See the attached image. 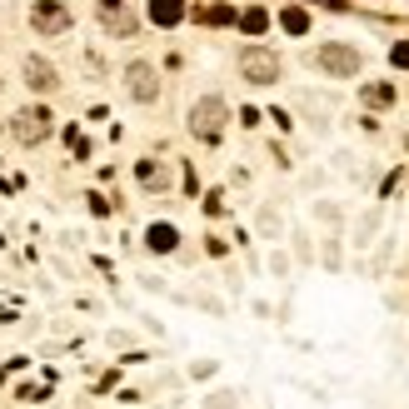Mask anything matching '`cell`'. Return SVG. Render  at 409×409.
<instances>
[{
    "instance_id": "1",
    "label": "cell",
    "mask_w": 409,
    "mask_h": 409,
    "mask_svg": "<svg viewBox=\"0 0 409 409\" xmlns=\"http://www.w3.org/2000/svg\"><path fill=\"white\" fill-rule=\"evenodd\" d=\"M225 115H229V105H225L220 95L195 100V110H190V135H195V140H205V145H215V140L225 135Z\"/></svg>"
},
{
    "instance_id": "2",
    "label": "cell",
    "mask_w": 409,
    "mask_h": 409,
    "mask_svg": "<svg viewBox=\"0 0 409 409\" xmlns=\"http://www.w3.org/2000/svg\"><path fill=\"white\" fill-rule=\"evenodd\" d=\"M50 130H55V120H50L45 105H25V110L11 115V135L20 145H40V140H50Z\"/></svg>"
},
{
    "instance_id": "3",
    "label": "cell",
    "mask_w": 409,
    "mask_h": 409,
    "mask_svg": "<svg viewBox=\"0 0 409 409\" xmlns=\"http://www.w3.org/2000/svg\"><path fill=\"white\" fill-rule=\"evenodd\" d=\"M240 75H245L250 85H275V80H279V55H275V50H260V45L240 50Z\"/></svg>"
},
{
    "instance_id": "4",
    "label": "cell",
    "mask_w": 409,
    "mask_h": 409,
    "mask_svg": "<svg viewBox=\"0 0 409 409\" xmlns=\"http://www.w3.org/2000/svg\"><path fill=\"white\" fill-rule=\"evenodd\" d=\"M315 65L334 80H349V75H360V50H349V45H320L315 50Z\"/></svg>"
},
{
    "instance_id": "5",
    "label": "cell",
    "mask_w": 409,
    "mask_h": 409,
    "mask_svg": "<svg viewBox=\"0 0 409 409\" xmlns=\"http://www.w3.org/2000/svg\"><path fill=\"white\" fill-rule=\"evenodd\" d=\"M125 90H130V100H140V105H155V100H160V75H155V65H145V61H130V65H125Z\"/></svg>"
},
{
    "instance_id": "6",
    "label": "cell",
    "mask_w": 409,
    "mask_h": 409,
    "mask_svg": "<svg viewBox=\"0 0 409 409\" xmlns=\"http://www.w3.org/2000/svg\"><path fill=\"white\" fill-rule=\"evenodd\" d=\"M20 70H25V85H30V90H40V95L61 85L55 65H50V61H40V55H25V65H20Z\"/></svg>"
},
{
    "instance_id": "7",
    "label": "cell",
    "mask_w": 409,
    "mask_h": 409,
    "mask_svg": "<svg viewBox=\"0 0 409 409\" xmlns=\"http://www.w3.org/2000/svg\"><path fill=\"white\" fill-rule=\"evenodd\" d=\"M95 11H100V20H105L115 35H130V30H135V15L125 11V0H100Z\"/></svg>"
},
{
    "instance_id": "8",
    "label": "cell",
    "mask_w": 409,
    "mask_h": 409,
    "mask_svg": "<svg viewBox=\"0 0 409 409\" xmlns=\"http://www.w3.org/2000/svg\"><path fill=\"white\" fill-rule=\"evenodd\" d=\"M30 20H35V30H65L70 25V11L61 6V0H40Z\"/></svg>"
},
{
    "instance_id": "9",
    "label": "cell",
    "mask_w": 409,
    "mask_h": 409,
    "mask_svg": "<svg viewBox=\"0 0 409 409\" xmlns=\"http://www.w3.org/2000/svg\"><path fill=\"white\" fill-rule=\"evenodd\" d=\"M185 15V6L180 0H150V20H160V25H175Z\"/></svg>"
},
{
    "instance_id": "10",
    "label": "cell",
    "mask_w": 409,
    "mask_h": 409,
    "mask_svg": "<svg viewBox=\"0 0 409 409\" xmlns=\"http://www.w3.org/2000/svg\"><path fill=\"white\" fill-rule=\"evenodd\" d=\"M145 245H150V250H160V255H170V250H175V229H170V225H150Z\"/></svg>"
},
{
    "instance_id": "11",
    "label": "cell",
    "mask_w": 409,
    "mask_h": 409,
    "mask_svg": "<svg viewBox=\"0 0 409 409\" xmlns=\"http://www.w3.org/2000/svg\"><path fill=\"white\" fill-rule=\"evenodd\" d=\"M135 175H140V185H150V190H165V185H170V175H165L160 165H150V160H145Z\"/></svg>"
},
{
    "instance_id": "12",
    "label": "cell",
    "mask_w": 409,
    "mask_h": 409,
    "mask_svg": "<svg viewBox=\"0 0 409 409\" xmlns=\"http://www.w3.org/2000/svg\"><path fill=\"white\" fill-rule=\"evenodd\" d=\"M284 30H289V35H305V30H310V15H305V11H284Z\"/></svg>"
},
{
    "instance_id": "13",
    "label": "cell",
    "mask_w": 409,
    "mask_h": 409,
    "mask_svg": "<svg viewBox=\"0 0 409 409\" xmlns=\"http://www.w3.org/2000/svg\"><path fill=\"white\" fill-rule=\"evenodd\" d=\"M365 100H370V105H389L394 90H389V85H365Z\"/></svg>"
},
{
    "instance_id": "14",
    "label": "cell",
    "mask_w": 409,
    "mask_h": 409,
    "mask_svg": "<svg viewBox=\"0 0 409 409\" xmlns=\"http://www.w3.org/2000/svg\"><path fill=\"white\" fill-rule=\"evenodd\" d=\"M265 25H270V15H265V11H245V30H250V35H260Z\"/></svg>"
},
{
    "instance_id": "15",
    "label": "cell",
    "mask_w": 409,
    "mask_h": 409,
    "mask_svg": "<svg viewBox=\"0 0 409 409\" xmlns=\"http://www.w3.org/2000/svg\"><path fill=\"white\" fill-rule=\"evenodd\" d=\"M205 409H235V394H210Z\"/></svg>"
},
{
    "instance_id": "16",
    "label": "cell",
    "mask_w": 409,
    "mask_h": 409,
    "mask_svg": "<svg viewBox=\"0 0 409 409\" xmlns=\"http://www.w3.org/2000/svg\"><path fill=\"white\" fill-rule=\"evenodd\" d=\"M389 61H394V65H404V70H409V40H404V45H394V55H389Z\"/></svg>"
}]
</instances>
